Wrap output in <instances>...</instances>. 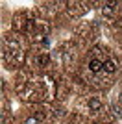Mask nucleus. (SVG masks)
Instances as JSON below:
<instances>
[{"instance_id": "obj_1", "label": "nucleus", "mask_w": 122, "mask_h": 124, "mask_svg": "<svg viewBox=\"0 0 122 124\" xmlns=\"http://www.w3.org/2000/svg\"><path fill=\"white\" fill-rule=\"evenodd\" d=\"M104 65H106V61H102V59H98V57H92L91 61H89V70L94 74L102 72L104 70Z\"/></svg>"}, {"instance_id": "obj_2", "label": "nucleus", "mask_w": 122, "mask_h": 124, "mask_svg": "<svg viewBox=\"0 0 122 124\" xmlns=\"http://www.w3.org/2000/svg\"><path fill=\"white\" fill-rule=\"evenodd\" d=\"M104 70H106V72H115V70H117V61H115V59H107L106 61V65H104Z\"/></svg>"}, {"instance_id": "obj_3", "label": "nucleus", "mask_w": 122, "mask_h": 124, "mask_svg": "<svg viewBox=\"0 0 122 124\" xmlns=\"http://www.w3.org/2000/svg\"><path fill=\"white\" fill-rule=\"evenodd\" d=\"M100 106H102V104H100V100H98L96 96L89 100V108H91L92 111H98V109H100Z\"/></svg>"}, {"instance_id": "obj_4", "label": "nucleus", "mask_w": 122, "mask_h": 124, "mask_svg": "<svg viewBox=\"0 0 122 124\" xmlns=\"http://www.w3.org/2000/svg\"><path fill=\"white\" fill-rule=\"evenodd\" d=\"M37 61H39L41 65H48V61H50V59H48V56H41Z\"/></svg>"}, {"instance_id": "obj_5", "label": "nucleus", "mask_w": 122, "mask_h": 124, "mask_svg": "<svg viewBox=\"0 0 122 124\" xmlns=\"http://www.w3.org/2000/svg\"><path fill=\"white\" fill-rule=\"evenodd\" d=\"M24 124H39V119H35V117H30V119H26Z\"/></svg>"}]
</instances>
